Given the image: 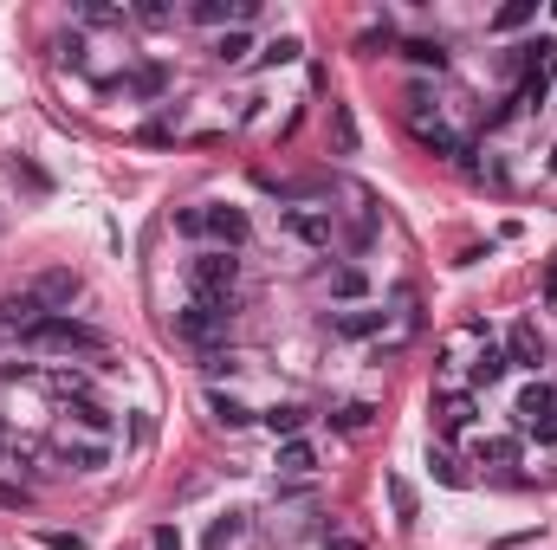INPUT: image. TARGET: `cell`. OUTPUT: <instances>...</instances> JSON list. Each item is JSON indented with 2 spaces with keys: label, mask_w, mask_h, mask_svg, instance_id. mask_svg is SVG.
<instances>
[{
  "label": "cell",
  "mask_w": 557,
  "mask_h": 550,
  "mask_svg": "<svg viewBox=\"0 0 557 550\" xmlns=\"http://www.w3.org/2000/svg\"><path fill=\"white\" fill-rule=\"evenodd\" d=\"M175 227L221 240V253H240V246L253 240V220L240 214V208H182V214H175Z\"/></svg>",
  "instance_id": "cell-1"
},
{
  "label": "cell",
  "mask_w": 557,
  "mask_h": 550,
  "mask_svg": "<svg viewBox=\"0 0 557 550\" xmlns=\"http://www.w3.org/2000/svg\"><path fill=\"white\" fill-rule=\"evenodd\" d=\"M188 285H195V298H227L240 292V253H195L188 259Z\"/></svg>",
  "instance_id": "cell-2"
},
{
  "label": "cell",
  "mask_w": 557,
  "mask_h": 550,
  "mask_svg": "<svg viewBox=\"0 0 557 550\" xmlns=\"http://www.w3.org/2000/svg\"><path fill=\"white\" fill-rule=\"evenodd\" d=\"M512 421L538 440H557V389L551 382H532V389L519 395V408H512Z\"/></svg>",
  "instance_id": "cell-3"
},
{
  "label": "cell",
  "mask_w": 557,
  "mask_h": 550,
  "mask_svg": "<svg viewBox=\"0 0 557 550\" xmlns=\"http://www.w3.org/2000/svg\"><path fill=\"white\" fill-rule=\"evenodd\" d=\"M227 330H234V318H221V311L214 305H188V311H175V337H188V343H201V350H214V343L227 337Z\"/></svg>",
  "instance_id": "cell-4"
},
{
  "label": "cell",
  "mask_w": 557,
  "mask_h": 550,
  "mask_svg": "<svg viewBox=\"0 0 557 550\" xmlns=\"http://www.w3.org/2000/svg\"><path fill=\"white\" fill-rule=\"evenodd\" d=\"M389 318H396V311H383V305H344V311H331V318H324V330H331V337H383L389 330Z\"/></svg>",
  "instance_id": "cell-5"
},
{
  "label": "cell",
  "mask_w": 557,
  "mask_h": 550,
  "mask_svg": "<svg viewBox=\"0 0 557 550\" xmlns=\"http://www.w3.org/2000/svg\"><path fill=\"white\" fill-rule=\"evenodd\" d=\"M279 227L292 233L298 246H331V214H324V208H311V201L285 208V214H279Z\"/></svg>",
  "instance_id": "cell-6"
},
{
  "label": "cell",
  "mask_w": 557,
  "mask_h": 550,
  "mask_svg": "<svg viewBox=\"0 0 557 550\" xmlns=\"http://www.w3.org/2000/svg\"><path fill=\"white\" fill-rule=\"evenodd\" d=\"M33 298L59 318V311H72V298H78V272H65V266H52V272H39L33 279Z\"/></svg>",
  "instance_id": "cell-7"
},
{
  "label": "cell",
  "mask_w": 557,
  "mask_h": 550,
  "mask_svg": "<svg viewBox=\"0 0 557 550\" xmlns=\"http://www.w3.org/2000/svg\"><path fill=\"white\" fill-rule=\"evenodd\" d=\"M39 343H52V350H98V330L91 324H78V318H46L33 330Z\"/></svg>",
  "instance_id": "cell-8"
},
{
  "label": "cell",
  "mask_w": 557,
  "mask_h": 550,
  "mask_svg": "<svg viewBox=\"0 0 557 550\" xmlns=\"http://www.w3.org/2000/svg\"><path fill=\"white\" fill-rule=\"evenodd\" d=\"M65 415H72L91 440H111V434H117V415H111L104 402H91V395H65Z\"/></svg>",
  "instance_id": "cell-9"
},
{
  "label": "cell",
  "mask_w": 557,
  "mask_h": 550,
  "mask_svg": "<svg viewBox=\"0 0 557 550\" xmlns=\"http://www.w3.org/2000/svg\"><path fill=\"white\" fill-rule=\"evenodd\" d=\"M324 292H331V305H363V298H370V272L363 266H331L324 272Z\"/></svg>",
  "instance_id": "cell-10"
},
{
  "label": "cell",
  "mask_w": 557,
  "mask_h": 550,
  "mask_svg": "<svg viewBox=\"0 0 557 550\" xmlns=\"http://www.w3.org/2000/svg\"><path fill=\"white\" fill-rule=\"evenodd\" d=\"M273 466L285 479H311V473H318V447H311L305 434H292V440H279V460Z\"/></svg>",
  "instance_id": "cell-11"
},
{
  "label": "cell",
  "mask_w": 557,
  "mask_h": 550,
  "mask_svg": "<svg viewBox=\"0 0 557 550\" xmlns=\"http://www.w3.org/2000/svg\"><path fill=\"white\" fill-rule=\"evenodd\" d=\"M59 460L72 466V473H98V466L111 460V440H65V447H59Z\"/></svg>",
  "instance_id": "cell-12"
},
{
  "label": "cell",
  "mask_w": 557,
  "mask_h": 550,
  "mask_svg": "<svg viewBox=\"0 0 557 550\" xmlns=\"http://www.w3.org/2000/svg\"><path fill=\"white\" fill-rule=\"evenodd\" d=\"M506 363H519V369H538V363H545V337H538L532 324H519V330L506 337Z\"/></svg>",
  "instance_id": "cell-13"
},
{
  "label": "cell",
  "mask_w": 557,
  "mask_h": 550,
  "mask_svg": "<svg viewBox=\"0 0 557 550\" xmlns=\"http://www.w3.org/2000/svg\"><path fill=\"white\" fill-rule=\"evenodd\" d=\"M208 415L221 421V428H253V421H260L240 395H227V389H208Z\"/></svg>",
  "instance_id": "cell-14"
},
{
  "label": "cell",
  "mask_w": 557,
  "mask_h": 550,
  "mask_svg": "<svg viewBox=\"0 0 557 550\" xmlns=\"http://www.w3.org/2000/svg\"><path fill=\"white\" fill-rule=\"evenodd\" d=\"M266 428H273L279 440H292V434H305V421H311V408L305 402H273V408H266Z\"/></svg>",
  "instance_id": "cell-15"
},
{
  "label": "cell",
  "mask_w": 557,
  "mask_h": 550,
  "mask_svg": "<svg viewBox=\"0 0 557 550\" xmlns=\"http://www.w3.org/2000/svg\"><path fill=\"white\" fill-rule=\"evenodd\" d=\"M506 350H499V343H480V356H473V382H480V389H493V382H506Z\"/></svg>",
  "instance_id": "cell-16"
},
{
  "label": "cell",
  "mask_w": 557,
  "mask_h": 550,
  "mask_svg": "<svg viewBox=\"0 0 557 550\" xmlns=\"http://www.w3.org/2000/svg\"><path fill=\"white\" fill-rule=\"evenodd\" d=\"M298 52H305V39H298V33H279V39H266V46H260V59H253V65H260V72H273V65H292Z\"/></svg>",
  "instance_id": "cell-17"
},
{
  "label": "cell",
  "mask_w": 557,
  "mask_h": 550,
  "mask_svg": "<svg viewBox=\"0 0 557 550\" xmlns=\"http://www.w3.org/2000/svg\"><path fill=\"white\" fill-rule=\"evenodd\" d=\"M240 544H247V518L240 512H227V518L208 525V550H240Z\"/></svg>",
  "instance_id": "cell-18"
},
{
  "label": "cell",
  "mask_w": 557,
  "mask_h": 550,
  "mask_svg": "<svg viewBox=\"0 0 557 550\" xmlns=\"http://www.w3.org/2000/svg\"><path fill=\"white\" fill-rule=\"evenodd\" d=\"M370 421H376L370 402H337V408H331V428H337V434H363Z\"/></svg>",
  "instance_id": "cell-19"
},
{
  "label": "cell",
  "mask_w": 557,
  "mask_h": 550,
  "mask_svg": "<svg viewBox=\"0 0 557 550\" xmlns=\"http://www.w3.org/2000/svg\"><path fill=\"white\" fill-rule=\"evenodd\" d=\"M545 98H551V65H545V72H525L512 104H519V110H545Z\"/></svg>",
  "instance_id": "cell-20"
},
{
  "label": "cell",
  "mask_w": 557,
  "mask_h": 550,
  "mask_svg": "<svg viewBox=\"0 0 557 550\" xmlns=\"http://www.w3.org/2000/svg\"><path fill=\"white\" fill-rule=\"evenodd\" d=\"M441 421H447V428H473V421H480V402H473V395H447V402H441Z\"/></svg>",
  "instance_id": "cell-21"
},
{
  "label": "cell",
  "mask_w": 557,
  "mask_h": 550,
  "mask_svg": "<svg viewBox=\"0 0 557 550\" xmlns=\"http://www.w3.org/2000/svg\"><path fill=\"white\" fill-rule=\"evenodd\" d=\"M402 59H409V65H434V72H447V46H441V39H409V46H402Z\"/></svg>",
  "instance_id": "cell-22"
},
{
  "label": "cell",
  "mask_w": 557,
  "mask_h": 550,
  "mask_svg": "<svg viewBox=\"0 0 557 550\" xmlns=\"http://www.w3.org/2000/svg\"><path fill=\"white\" fill-rule=\"evenodd\" d=\"M331 130H337V156H357V117H350V104H331Z\"/></svg>",
  "instance_id": "cell-23"
},
{
  "label": "cell",
  "mask_w": 557,
  "mask_h": 550,
  "mask_svg": "<svg viewBox=\"0 0 557 550\" xmlns=\"http://www.w3.org/2000/svg\"><path fill=\"white\" fill-rule=\"evenodd\" d=\"M247 52H253V39L240 33V26H227V33L214 39V59H221V65H240V59H247Z\"/></svg>",
  "instance_id": "cell-24"
},
{
  "label": "cell",
  "mask_w": 557,
  "mask_h": 550,
  "mask_svg": "<svg viewBox=\"0 0 557 550\" xmlns=\"http://www.w3.org/2000/svg\"><path fill=\"white\" fill-rule=\"evenodd\" d=\"M389 505H396V525H415V512H421V505H415V486H409V479H396V473H389Z\"/></svg>",
  "instance_id": "cell-25"
},
{
  "label": "cell",
  "mask_w": 557,
  "mask_h": 550,
  "mask_svg": "<svg viewBox=\"0 0 557 550\" xmlns=\"http://www.w3.org/2000/svg\"><path fill=\"white\" fill-rule=\"evenodd\" d=\"M130 91H137V98H162V91H169V72H162V65H137V72H130Z\"/></svg>",
  "instance_id": "cell-26"
},
{
  "label": "cell",
  "mask_w": 557,
  "mask_h": 550,
  "mask_svg": "<svg viewBox=\"0 0 557 550\" xmlns=\"http://www.w3.org/2000/svg\"><path fill=\"white\" fill-rule=\"evenodd\" d=\"M473 460H480V466H512V460H519V440H480Z\"/></svg>",
  "instance_id": "cell-27"
},
{
  "label": "cell",
  "mask_w": 557,
  "mask_h": 550,
  "mask_svg": "<svg viewBox=\"0 0 557 550\" xmlns=\"http://www.w3.org/2000/svg\"><path fill=\"white\" fill-rule=\"evenodd\" d=\"M428 466H434V479L441 486H467V466L454 460V453H441V447H428Z\"/></svg>",
  "instance_id": "cell-28"
},
{
  "label": "cell",
  "mask_w": 557,
  "mask_h": 550,
  "mask_svg": "<svg viewBox=\"0 0 557 550\" xmlns=\"http://www.w3.org/2000/svg\"><path fill=\"white\" fill-rule=\"evenodd\" d=\"M7 175H13V182H26L33 195H52V175H46V169H33L26 156H13V162H7Z\"/></svg>",
  "instance_id": "cell-29"
},
{
  "label": "cell",
  "mask_w": 557,
  "mask_h": 550,
  "mask_svg": "<svg viewBox=\"0 0 557 550\" xmlns=\"http://www.w3.org/2000/svg\"><path fill=\"white\" fill-rule=\"evenodd\" d=\"M201 369H208V376H240L247 363H240L234 350H201Z\"/></svg>",
  "instance_id": "cell-30"
},
{
  "label": "cell",
  "mask_w": 557,
  "mask_h": 550,
  "mask_svg": "<svg viewBox=\"0 0 557 550\" xmlns=\"http://www.w3.org/2000/svg\"><path fill=\"white\" fill-rule=\"evenodd\" d=\"M39 544H46V550H85L78 531H39Z\"/></svg>",
  "instance_id": "cell-31"
},
{
  "label": "cell",
  "mask_w": 557,
  "mask_h": 550,
  "mask_svg": "<svg viewBox=\"0 0 557 550\" xmlns=\"http://www.w3.org/2000/svg\"><path fill=\"white\" fill-rule=\"evenodd\" d=\"M78 20H85V26H117L124 13H117V7H78Z\"/></svg>",
  "instance_id": "cell-32"
},
{
  "label": "cell",
  "mask_w": 557,
  "mask_h": 550,
  "mask_svg": "<svg viewBox=\"0 0 557 550\" xmlns=\"http://www.w3.org/2000/svg\"><path fill=\"white\" fill-rule=\"evenodd\" d=\"M149 550H182V531H175V525H156V531H149Z\"/></svg>",
  "instance_id": "cell-33"
},
{
  "label": "cell",
  "mask_w": 557,
  "mask_h": 550,
  "mask_svg": "<svg viewBox=\"0 0 557 550\" xmlns=\"http://www.w3.org/2000/svg\"><path fill=\"white\" fill-rule=\"evenodd\" d=\"M525 20H532V7H506V13H493L499 33H512V26H525Z\"/></svg>",
  "instance_id": "cell-34"
},
{
  "label": "cell",
  "mask_w": 557,
  "mask_h": 550,
  "mask_svg": "<svg viewBox=\"0 0 557 550\" xmlns=\"http://www.w3.org/2000/svg\"><path fill=\"white\" fill-rule=\"evenodd\" d=\"M324 550H363V538H350V531H324Z\"/></svg>",
  "instance_id": "cell-35"
},
{
  "label": "cell",
  "mask_w": 557,
  "mask_h": 550,
  "mask_svg": "<svg viewBox=\"0 0 557 550\" xmlns=\"http://www.w3.org/2000/svg\"><path fill=\"white\" fill-rule=\"evenodd\" d=\"M0 505H26V492L20 486H0Z\"/></svg>",
  "instance_id": "cell-36"
},
{
  "label": "cell",
  "mask_w": 557,
  "mask_h": 550,
  "mask_svg": "<svg viewBox=\"0 0 557 550\" xmlns=\"http://www.w3.org/2000/svg\"><path fill=\"white\" fill-rule=\"evenodd\" d=\"M545 292H551V298H557V266H551V279H545Z\"/></svg>",
  "instance_id": "cell-37"
},
{
  "label": "cell",
  "mask_w": 557,
  "mask_h": 550,
  "mask_svg": "<svg viewBox=\"0 0 557 550\" xmlns=\"http://www.w3.org/2000/svg\"><path fill=\"white\" fill-rule=\"evenodd\" d=\"M0 428H7V421H0ZM0 453H7V440H0Z\"/></svg>",
  "instance_id": "cell-38"
}]
</instances>
